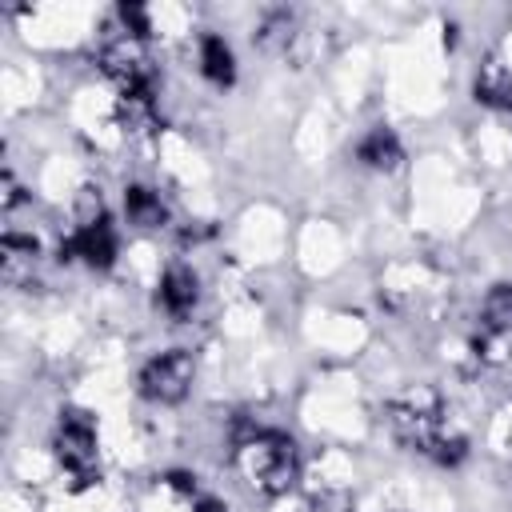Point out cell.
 Returning <instances> with one entry per match:
<instances>
[{"label":"cell","instance_id":"obj_13","mask_svg":"<svg viewBox=\"0 0 512 512\" xmlns=\"http://www.w3.org/2000/svg\"><path fill=\"white\" fill-rule=\"evenodd\" d=\"M88 224H104V200L96 188H84L76 196V228H88Z\"/></svg>","mask_w":512,"mask_h":512},{"label":"cell","instance_id":"obj_14","mask_svg":"<svg viewBox=\"0 0 512 512\" xmlns=\"http://www.w3.org/2000/svg\"><path fill=\"white\" fill-rule=\"evenodd\" d=\"M168 484H172V488H176V492H188V496H192V492H196V480H192V476H188V472H172V476H168Z\"/></svg>","mask_w":512,"mask_h":512},{"label":"cell","instance_id":"obj_2","mask_svg":"<svg viewBox=\"0 0 512 512\" xmlns=\"http://www.w3.org/2000/svg\"><path fill=\"white\" fill-rule=\"evenodd\" d=\"M56 456H60V468L76 480V488L96 480V428L84 412H64L60 416Z\"/></svg>","mask_w":512,"mask_h":512},{"label":"cell","instance_id":"obj_11","mask_svg":"<svg viewBox=\"0 0 512 512\" xmlns=\"http://www.w3.org/2000/svg\"><path fill=\"white\" fill-rule=\"evenodd\" d=\"M484 328L492 336L512 332V284H496L484 300Z\"/></svg>","mask_w":512,"mask_h":512},{"label":"cell","instance_id":"obj_7","mask_svg":"<svg viewBox=\"0 0 512 512\" xmlns=\"http://www.w3.org/2000/svg\"><path fill=\"white\" fill-rule=\"evenodd\" d=\"M124 212H128V220L136 228H160V224H168V208H164L160 192H152L144 184H132L124 192Z\"/></svg>","mask_w":512,"mask_h":512},{"label":"cell","instance_id":"obj_15","mask_svg":"<svg viewBox=\"0 0 512 512\" xmlns=\"http://www.w3.org/2000/svg\"><path fill=\"white\" fill-rule=\"evenodd\" d=\"M192 512H224V504H220V500H212V496H200V500L192 504Z\"/></svg>","mask_w":512,"mask_h":512},{"label":"cell","instance_id":"obj_10","mask_svg":"<svg viewBox=\"0 0 512 512\" xmlns=\"http://www.w3.org/2000/svg\"><path fill=\"white\" fill-rule=\"evenodd\" d=\"M476 96L496 108H512V72L500 60H488L476 76Z\"/></svg>","mask_w":512,"mask_h":512},{"label":"cell","instance_id":"obj_8","mask_svg":"<svg viewBox=\"0 0 512 512\" xmlns=\"http://www.w3.org/2000/svg\"><path fill=\"white\" fill-rule=\"evenodd\" d=\"M200 72L212 80V84H232L236 76V60H232V48L220 40V36H200Z\"/></svg>","mask_w":512,"mask_h":512},{"label":"cell","instance_id":"obj_5","mask_svg":"<svg viewBox=\"0 0 512 512\" xmlns=\"http://www.w3.org/2000/svg\"><path fill=\"white\" fill-rule=\"evenodd\" d=\"M68 260L72 256H80L84 264H92V268H108L112 264V256H116V236H112V228L108 224H88V228H72V236L64 240V248H60Z\"/></svg>","mask_w":512,"mask_h":512},{"label":"cell","instance_id":"obj_3","mask_svg":"<svg viewBox=\"0 0 512 512\" xmlns=\"http://www.w3.org/2000/svg\"><path fill=\"white\" fill-rule=\"evenodd\" d=\"M100 68L120 84V96L152 92V88H156V72H152V60H148L140 36H120V40L104 44Z\"/></svg>","mask_w":512,"mask_h":512},{"label":"cell","instance_id":"obj_9","mask_svg":"<svg viewBox=\"0 0 512 512\" xmlns=\"http://www.w3.org/2000/svg\"><path fill=\"white\" fill-rule=\"evenodd\" d=\"M356 156H360L368 168L388 172V168H396V164H400V144H396V136H392L388 128H372V132L360 140Z\"/></svg>","mask_w":512,"mask_h":512},{"label":"cell","instance_id":"obj_4","mask_svg":"<svg viewBox=\"0 0 512 512\" xmlns=\"http://www.w3.org/2000/svg\"><path fill=\"white\" fill-rule=\"evenodd\" d=\"M188 384H192V356H188L184 348H172V352L152 356V360L144 364V372H140V392H144L148 400H156V404H176V400H184Z\"/></svg>","mask_w":512,"mask_h":512},{"label":"cell","instance_id":"obj_1","mask_svg":"<svg viewBox=\"0 0 512 512\" xmlns=\"http://www.w3.org/2000/svg\"><path fill=\"white\" fill-rule=\"evenodd\" d=\"M236 464L244 472V480L268 496H280L296 484L300 460H296V444L280 432H256L248 440H240L236 448Z\"/></svg>","mask_w":512,"mask_h":512},{"label":"cell","instance_id":"obj_12","mask_svg":"<svg viewBox=\"0 0 512 512\" xmlns=\"http://www.w3.org/2000/svg\"><path fill=\"white\" fill-rule=\"evenodd\" d=\"M256 40H260V48H284L292 40V12L268 8L264 20L256 24Z\"/></svg>","mask_w":512,"mask_h":512},{"label":"cell","instance_id":"obj_6","mask_svg":"<svg viewBox=\"0 0 512 512\" xmlns=\"http://www.w3.org/2000/svg\"><path fill=\"white\" fill-rule=\"evenodd\" d=\"M196 296H200V288H196L192 268L172 264V268L164 272V280H160V304H164V312H168V316H188L192 304H196Z\"/></svg>","mask_w":512,"mask_h":512}]
</instances>
